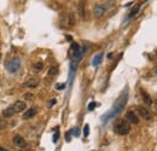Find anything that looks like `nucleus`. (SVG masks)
I'll return each mask as SVG.
<instances>
[{
	"mask_svg": "<svg viewBox=\"0 0 157 151\" xmlns=\"http://www.w3.org/2000/svg\"><path fill=\"white\" fill-rule=\"evenodd\" d=\"M114 130L119 135H127L131 132V125L127 120H117L114 125Z\"/></svg>",
	"mask_w": 157,
	"mask_h": 151,
	"instance_id": "nucleus-1",
	"label": "nucleus"
},
{
	"mask_svg": "<svg viewBox=\"0 0 157 151\" xmlns=\"http://www.w3.org/2000/svg\"><path fill=\"white\" fill-rule=\"evenodd\" d=\"M12 142L19 149H26L27 148V142L24 140V138L21 137V135H15L13 139H12Z\"/></svg>",
	"mask_w": 157,
	"mask_h": 151,
	"instance_id": "nucleus-2",
	"label": "nucleus"
},
{
	"mask_svg": "<svg viewBox=\"0 0 157 151\" xmlns=\"http://www.w3.org/2000/svg\"><path fill=\"white\" fill-rule=\"evenodd\" d=\"M106 10H108L106 5H97V6L94 7V10H93V13H94V16L97 18H100L102 16H104Z\"/></svg>",
	"mask_w": 157,
	"mask_h": 151,
	"instance_id": "nucleus-3",
	"label": "nucleus"
},
{
	"mask_svg": "<svg viewBox=\"0 0 157 151\" xmlns=\"http://www.w3.org/2000/svg\"><path fill=\"white\" fill-rule=\"evenodd\" d=\"M19 65H21V62H19V59H18V58H13L11 62L9 63L7 69H9L10 73H15V72H17V70L19 69Z\"/></svg>",
	"mask_w": 157,
	"mask_h": 151,
	"instance_id": "nucleus-4",
	"label": "nucleus"
},
{
	"mask_svg": "<svg viewBox=\"0 0 157 151\" xmlns=\"http://www.w3.org/2000/svg\"><path fill=\"white\" fill-rule=\"evenodd\" d=\"M126 119H127V121L129 123H133V125H136L139 122V117H138V115H136L134 111H128L127 114H126Z\"/></svg>",
	"mask_w": 157,
	"mask_h": 151,
	"instance_id": "nucleus-5",
	"label": "nucleus"
},
{
	"mask_svg": "<svg viewBox=\"0 0 157 151\" xmlns=\"http://www.w3.org/2000/svg\"><path fill=\"white\" fill-rule=\"evenodd\" d=\"M12 107H13V109H15V113L18 114V113H23L24 109L27 108V105H26V103H24L23 100H17V102L15 103Z\"/></svg>",
	"mask_w": 157,
	"mask_h": 151,
	"instance_id": "nucleus-6",
	"label": "nucleus"
},
{
	"mask_svg": "<svg viewBox=\"0 0 157 151\" xmlns=\"http://www.w3.org/2000/svg\"><path fill=\"white\" fill-rule=\"evenodd\" d=\"M136 110H138L140 117H143V119H145V120H150V119H151V113H150L146 108H144V107H138V108H136Z\"/></svg>",
	"mask_w": 157,
	"mask_h": 151,
	"instance_id": "nucleus-7",
	"label": "nucleus"
},
{
	"mask_svg": "<svg viewBox=\"0 0 157 151\" xmlns=\"http://www.w3.org/2000/svg\"><path fill=\"white\" fill-rule=\"evenodd\" d=\"M38 114V109L36 108H30L28 110H26L23 114V120H29V119H33L35 115Z\"/></svg>",
	"mask_w": 157,
	"mask_h": 151,
	"instance_id": "nucleus-8",
	"label": "nucleus"
},
{
	"mask_svg": "<svg viewBox=\"0 0 157 151\" xmlns=\"http://www.w3.org/2000/svg\"><path fill=\"white\" fill-rule=\"evenodd\" d=\"M39 83H40V80L38 77H33V79H30L29 81L26 82V87H28V88H35V87L39 86Z\"/></svg>",
	"mask_w": 157,
	"mask_h": 151,
	"instance_id": "nucleus-9",
	"label": "nucleus"
},
{
	"mask_svg": "<svg viewBox=\"0 0 157 151\" xmlns=\"http://www.w3.org/2000/svg\"><path fill=\"white\" fill-rule=\"evenodd\" d=\"M16 114L15 113V109H13V107H9V108H6L3 111V116L5 117V119H7V117H12L13 115Z\"/></svg>",
	"mask_w": 157,
	"mask_h": 151,
	"instance_id": "nucleus-10",
	"label": "nucleus"
},
{
	"mask_svg": "<svg viewBox=\"0 0 157 151\" xmlns=\"http://www.w3.org/2000/svg\"><path fill=\"white\" fill-rule=\"evenodd\" d=\"M141 97H143V100L146 105H151L152 104V100H151V97L148 94V92H145V91H141Z\"/></svg>",
	"mask_w": 157,
	"mask_h": 151,
	"instance_id": "nucleus-11",
	"label": "nucleus"
},
{
	"mask_svg": "<svg viewBox=\"0 0 157 151\" xmlns=\"http://www.w3.org/2000/svg\"><path fill=\"white\" fill-rule=\"evenodd\" d=\"M72 52H73L74 56H78V54L80 53V46H79L76 42H74V44L72 45Z\"/></svg>",
	"mask_w": 157,
	"mask_h": 151,
	"instance_id": "nucleus-12",
	"label": "nucleus"
},
{
	"mask_svg": "<svg viewBox=\"0 0 157 151\" xmlns=\"http://www.w3.org/2000/svg\"><path fill=\"white\" fill-rule=\"evenodd\" d=\"M79 15L81 16V18H85V7H83V3L82 1L79 4Z\"/></svg>",
	"mask_w": 157,
	"mask_h": 151,
	"instance_id": "nucleus-13",
	"label": "nucleus"
},
{
	"mask_svg": "<svg viewBox=\"0 0 157 151\" xmlns=\"http://www.w3.org/2000/svg\"><path fill=\"white\" fill-rule=\"evenodd\" d=\"M139 9H140V5H135V6L133 7V10H132V11H131V13H129V17H133V16H135V15L138 13Z\"/></svg>",
	"mask_w": 157,
	"mask_h": 151,
	"instance_id": "nucleus-14",
	"label": "nucleus"
},
{
	"mask_svg": "<svg viewBox=\"0 0 157 151\" xmlns=\"http://www.w3.org/2000/svg\"><path fill=\"white\" fill-rule=\"evenodd\" d=\"M68 21H69V26L70 27H73L74 24H75V17H74V13H69V18H68Z\"/></svg>",
	"mask_w": 157,
	"mask_h": 151,
	"instance_id": "nucleus-15",
	"label": "nucleus"
},
{
	"mask_svg": "<svg viewBox=\"0 0 157 151\" xmlns=\"http://www.w3.org/2000/svg\"><path fill=\"white\" fill-rule=\"evenodd\" d=\"M57 72H58L57 67H52V68H50V70H48V76H53V75L57 74Z\"/></svg>",
	"mask_w": 157,
	"mask_h": 151,
	"instance_id": "nucleus-16",
	"label": "nucleus"
},
{
	"mask_svg": "<svg viewBox=\"0 0 157 151\" xmlns=\"http://www.w3.org/2000/svg\"><path fill=\"white\" fill-rule=\"evenodd\" d=\"M7 127V123H6V121H5L3 117H0V130H3Z\"/></svg>",
	"mask_w": 157,
	"mask_h": 151,
	"instance_id": "nucleus-17",
	"label": "nucleus"
},
{
	"mask_svg": "<svg viewBox=\"0 0 157 151\" xmlns=\"http://www.w3.org/2000/svg\"><path fill=\"white\" fill-rule=\"evenodd\" d=\"M102 57H103V54H102V53H99L98 56L94 58V60H93V65H98V64L100 63V60H102Z\"/></svg>",
	"mask_w": 157,
	"mask_h": 151,
	"instance_id": "nucleus-18",
	"label": "nucleus"
},
{
	"mask_svg": "<svg viewBox=\"0 0 157 151\" xmlns=\"http://www.w3.org/2000/svg\"><path fill=\"white\" fill-rule=\"evenodd\" d=\"M44 68V65H42V63L41 62H36L34 64V69L36 70V72H40V70H41Z\"/></svg>",
	"mask_w": 157,
	"mask_h": 151,
	"instance_id": "nucleus-19",
	"label": "nucleus"
},
{
	"mask_svg": "<svg viewBox=\"0 0 157 151\" xmlns=\"http://www.w3.org/2000/svg\"><path fill=\"white\" fill-rule=\"evenodd\" d=\"M23 98L26 99V100H32V99L34 98V95H33L32 93H24V94H23Z\"/></svg>",
	"mask_w": 157,
	"mask_h": 151,
	"instance_id": "nucleus-20",
	"label": "nucleus"
},
{
	"mask_svg": "<svg viewBox=\"0 0 157 151\" xmlns=\"http://www.w3.org/2000/svg\"><path fill=\"white\" fill-rule=\"evenodd\" d=\"M88 133H89V128H88V126L86 125V126H85V129H83V134H85V137H88Z\"/></svg>",
	"mask_w": 157,
	"mask_h": 151,
	"instance_id": "nucleus-21",
	"label": "nucleus"
},
{
	"mask_svg": "<svg viewBox=\"0 0 157 151\" xmlns=\"http://www.w3.org/2000/svg\"><path fill=\"white\" fill-rule=\"evenodd\" d=\"M94 107H95V103H91V104L88 105V110H93Z\"/></svg>",
	"mask_w": 157,
	"mask_h": 151,
	"instance_id": "nucleus-22",
	"label": "nucleus"
},
{
	"mask_svg": "<svg viewBox=\"0 0 157 151\" xmlns=\"http://www.w3.org/2000/svg\"><path fill=\"white\" fill-rule=\"evenodd\" d=\"M58 138H59V133L57 132V133H56V134H54V138H53V142L56 143V142H57V140H58Z\"/></svg>",
	"mask_w": 157,
	"mask_h": 151,
	"instance_id": "nucleus-23",
	"label": "nucleus"
},
{
	"mask_svg": "<svg viewBox=\"0 0 157 151\" xmlns=\"http://www.w3.org/2000/svg\"><path fill=\"white\" fill-rule=\"evenodd\" d=\"M56 87H57L58 89H63V88H64V85H57Z\"/></svg>",
	"mask_w": 157,
	"mask_h": 151,
	"instance_id": "nucleus-24",
	"label": "nucleus"
},
{
	"mask_svg": "<svg viewBox=\"0 0 157 151\" xmlns=\"http://www.w3.org/2000/svg\"><path fill=\"white\" fill-rule=\"evenodd\" d=\"M56 103V100H51V102H50V105H53Z\"/></svg>",
	"mask_w": 157,
	"mask_h": 151,
	"instance_id": "nucleus-25",
	"label": "nucleus"
},
{
	"mask_svg": "<svg viewBox=\"0 0 157 151\" xmlns=\"http://www.w3.org/2000/svg\"><path fill=\"white\" fill-rule=\"evenodd\" d=\"M0 151H7V150H6V149H4L3 146H0Z\"/></svg>",
	"mask_w": 157,
	"mask_h": 151,
	"instance_id": "nucleus-26",
	"label": "nucleus"
},
{
	"mask_svg": "<svg viewBox=\"0 0 157 151\" xmlns=\"http://www.w3.org/2000/svg\"><path fill=\"white\" fill-rule=\"evenodd\" d=\"M156 73H157V68H156Z\"/></svg>",
	"mask_w": 157,
	"mask_h": 151,
	"instance_id": "nucleus-27",
	"label": "nucleus"
},
{
	"mask_svg": "<svg viewBox=\"0 0 157 151\" xmlns=\"http://www.w3.org/2000/svg\"><path fill=\"white\" fill-rule=\"evenodd\" d=\"M0 59H1V56H0Z\"/></svg>",
	"mask_w": 157,
	"mask_h": 151,
	"instance_id": "nucleus-28",
	"label": "nucleus"
},
{
	"mask_svg": "<svg viewBox=\"0 0 157 151\" xmlns=\"http://www.w3.org/2000/svg\"><path fill=\"white\" fill-rule=\"evenodd\" d=\"M156 54H157V52H156Z\"/></svg>",
	"mask_w": 157,
	"mask_h": 151,
	"instance_id": "nucleus-29",
	"label": "nucleus"
},
{
	"mask_svg": "<svg viewBox=\"0 0 157 151\" xmlns=\"http://www.w3.org/2000/svg\"><path fill=\"white\" fill-rule=\"evenodd\" d=\"M22 151H23V150H22Z\"/></svg>",
	"mask_w": 157,
	"mask_h": 151,
	"instance_id": "nucleus-30",
	"label": "nucleus"
}]
</instances>
